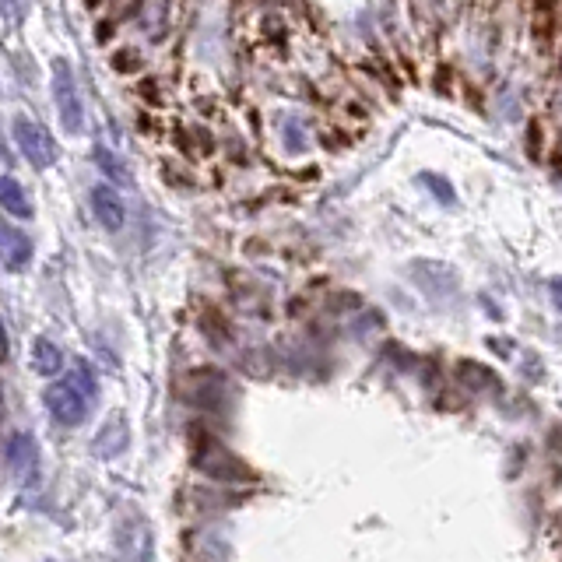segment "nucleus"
Instances as JSON below:
<instances>
[{
	"mask_svg": "<svg viewBox=\"0 0 562 562\" xmlns=\"http://www.w3.org/2000/svg\"><path fill=\"white\" fill-rule=\"evenodd\" d=\"M15 145L32 162V169H50L57 162V141L36 120H15Z\"/></svg>",
	"mask_w": 562,
	"mask_h": 562,
	"instance_id": "2",
	"label": "nucleus"
},
{
	"mask_svg": "<svg viewBox=\"0 0 562 562\" xmlns=\"http://www.w3.org/2000/svg\"><path fill=\"white\" fill-rule=\"evenodd\" d=\"M53 102H57L60 123H64L67 134H81V127H85V106H81L78 85H74V74L67 60L53 64Z\"/></svg>",
	"mask_w": 562,
	"mask_h": 562,
	"instance_id": "1",
	"label": "nucleus"
},
{
	"mask_svg": "<svg viewBox=\"0 0 562 562\" xmlns=\"http://www.w3.org/2000/svg\"><path fill=\"white\" fill-rule=\"evenodd\" d=\"M422 183H426V187H433L436 190V194H440V201L443 204H454L457 201V194H454V187H450V183L447 180H440V176H422Z\"/></svg>",
	"mask_w": 562,
	"mask_h": 562,
	"instance_id": "10",
	"label": "nucleus"
},
{
	"mask_svg": "<svg viewBox=\"0 0 562 562\" xmlns=\"http://www.w3.org/2000/svg\"><path fill=\"white\" fill-rule=\"evenodd\" d=\"M4 464L15 471L18 478H32L39 464V443L32 433H15L4 447Z\"/></svg>",
	"mask_w": 562,
	"mask_h": 562,
	"instance_id": "4",
	"label": "nucleus"
},
{
	"mask_svg": "<svg viewBox=\"0 0 562 562\" xmlns=\"http://www.w3.org/2000/svg\"><path fill=\"white\" fill-rule=\"evenodd\" d=\"M0 257L11 271H22L32 260V239L25 236V229H15L11 222H0Z\"/></svg>",
	"mask_w": 562,
	"mask_h": 562,
	"instance_id": "5",
	"label": "nucleus"
},
{
	"mask_svg": "<svg viewBox=\"0 0 562 562\" xmlns=\"http://www.w3.org/2000/svg\"><path fill=\"white\" fill-rule=\"evenodd\" d=\"M0 397H4V394H0Z\"/></svg>",
	"mask_w": 562,
	"mask_h": 562,
	"instance_id": "12",
	"label": "nucleus"
},
{
	"mask_svg": "<svg viewBox=\"0 0 562 562\" xmlns=\"http://www.w3.org/2000/svg\"><path fill=\"white\" fill-rule=\"evenodd\" d=\"M8 352V334H4V327H0V355Z\"/></svg>",
	"mask_w": 562,
	"mask_h": 562,
	"instance_id": "11",
	"label": "nucleus"
},
{
	"mask_svg": "<svg viewBox=\"0 0 562 562\" xmlns=\"http://www.w3.org/2000/svg\"><path fill=\"white\" fill-rule=\"evenodd\" d=\"M88 397L81 394L78 387H74L71 380L57 383V387L46 390V408H50V415L57 418L60 426H81L88 415Z\"/></svg>",
	"mask_w": 562,
	"mask_h": 562,
	"instance_id": "3",
	"label": "nucleus"
},
{
	"mask_svg": "<svg viewBox=\"0 0 562 562\" xmlns=\"http://www.w3.org/2000/svg\"><path fill=\"white\" fill-rule=\"evenodd\" d=\"M67 380H71L74 387H78L81 394L88 397V401H95V397H99V380H95L92 366H88L85 359H78V362H74V369H71V373H67Z\"/></svg>",
	"mask_w": 562,
	"mask_h": 562,
	"instance_id": "9",
	"label": "nucleus"
},
{
	"mask_svg": "<svg viewBox=\"0 0 562 562\" xmlns=\"http://www.w3.org/2000/svg\"><path fill=\"white\" fill-rule=\"evenodd\" d=\"M92 211L102 229H109V232L123 229V204L113 187H92Z\"/></svg>",
	"mask_w": 562,
	"mask_h": 562,
	"instance_id": "6",
	"label": "nucleus"
},
{
	"mask_svg": "<svg viewBox=\"0 0 562 562\" xmlns=\"http://www.w3.org/2000/svg\"><path fill=\"white\" fill-rule=\"evenodd\" d=\"M0 208L15 218H32V204L15 176H0Z\"/></svg>",
	"mask_w": 562,
	"mask_h": 562,
	"instance_id": "8",
	"label": "nucleus"
},
{
	"mask_svg": "<svg viewBox=\"0 0 562 562\" xmlns=\"http://www.w3.org/2000/svg\"><path fill=\"white\" fill-rule=\"evenodd\" d=\"M29 362H32V369H36L39 376H57L60 369H64V355H60V348L53 345V341H46V338L32 341Z\"/></svg>",
	"mask_w": 562,
	"mask_h": 562,
	"instance_id": "7",
	"label": "nucleus"
}]
</instances>
